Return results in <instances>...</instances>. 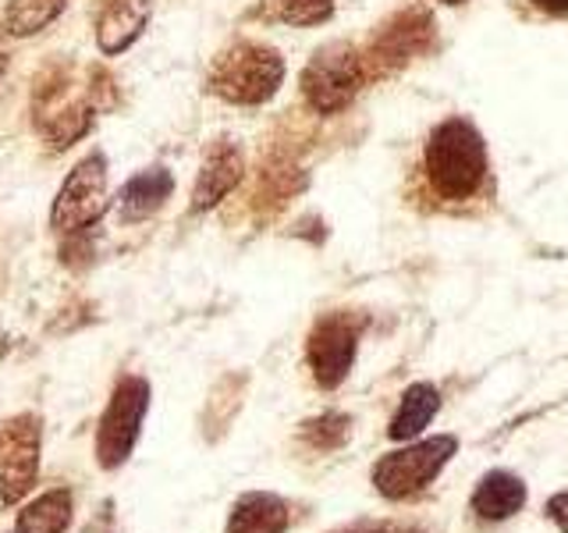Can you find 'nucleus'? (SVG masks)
<instances>
[{"label": "nucleus", "mask_w": 568, "mask_h": 533, "mask_svg": "<svg viewBox=\"0 0 568 533\" xmlns=\"http://www.w3.org/2000/svg\"><path fill=\"white\" fill-rule=\"evenodd\" d=\"M426 171H430L440 195L466 200L487 174L484 139L466 121H444L434 132L430 147H426Z\"/></svg>", "instance_id": "nucleus-1"}, {"label": "nucleus", "mask_w": 568, "mask_h": 533, "mask_svg": "<svg viewBox=\"0 0 568 533\" xmlns=\"http://www.w3.org/2000/svg\"><path fill=\"white\" fill-rule=\"evenodd\" d=\"M458 441L440 434V438H426L408 444V449L387 452L377 466H373V487H377L384 497L398 502V497H413L423 487H430L437 473L448 466V459L455 455Z\"/></svg>", "instance_id": "nucleus-2"}, {"label": "nucleus", "mask_w": 568, "mask_h": 533, "mask_svg": "<svg viewBox=\"0 0 568 533\" xmlns=\"http://www.w3.org/2000/svg\"><path fill=\"white\" fill-rule=\"evenodd\" d=\"M146 409H150V384L142 378H124L114 388V399L106 405L97 434V455L103 470H114L132 455L142 420H146Z\"/></svg>", "instance_id": "nucleus-3"}, {"label": "nucleus", "mask_w": 568, "mask_h": 533, "mask_svg": "<svg viewBox=\"0 0 568 533\" xmlns=\"http://www.w3.org/2000/svg\"><path fill=\"white\" fill-rule=\"evenodd\" d=\"M281 76H284V64L274 50L239 47L217 64V71H213V89L235 103H260L266 97H274Z\"/></svg>", "instance_id": "nucleus-4"}, {"label": "nucleus", "mask_w": 568, "mask_h": 533, "mask_svg": "<svg viewBox=\"0 0 568 533\" xmlns=\"http://www.w3.org/2000/svg\"><path fill=\"white\" fill-rule=\"evenodd\" d=\"M359 82H363L359 58H355L345 43H334L327 50H320L310 61L306 76H302V89H306L313 111H320V114L342 111V107L355 97Z\"/></svg>", "instance_id": "nucleus-5"}, {"label": "nucleus", "mask_w": 568, "mask_h": 533, "mask_svg": "<svg viewBox=\"0 0 568 533\" xmlns=\"http://www.w3.org/2000/svg\"><path fill=\"white\" fill-rule=\"evenodd\" d=\"M40 470V426L22 416L0 426V497L18 502Z\"/></svg>", "instance_id": "nucleus-6"}, {"label": "nucleus", "mask_w": 568, "mask_h": 533, "mask_svg": "<svg viewBox=\"0 0 568 533\" xmlns=\"http://www.w3.org/2000/svg\"><path fill=\"white\" fill-rule=\"evenodd\" d=\"M103 207H106V171L100 157H89L64 182L58 207H53V228L64 231L85 228L100 218Z\"/></svg>", "instance_id": "nucleus-7"}, {"label": "nucleus", "mask_w": 568, "mask_h": 533, "mask_svg": "<svg viewBox=\"0 0 568 533\" xmlns=\"http://www.w3.org/2000/svg\"><path fill=\"white\" fill-rule=\"evenodd\" d=\"M355 338L359 328L348 324V316H324L310 334V366L313 378L334 388L345 381V373L355 360Z\"/></svg>", "instance_id": "nucleus-8"}, {"label": "nucleus", "mask_w": 568, "mask_h": 533, "mask_svg": "<svg viewBox=\"0 0 568 533\" xmlns=\"http://www.w3.org/2000/svg\"><path fill=\"white\" fill-rule=\"evenodd\" d=\"M523 505H526V484L505 470L487 473L473 491V512L479 515V520H490V523L511 520Z\"/></svg>", "instance_id": "nucleus-9"}, {"label": "nucleus", "mask_w": 568, "mask_h": 533, "mask_svg": "<svg viewBox=\"0 0 568 533\" xmlns=\"http://www.w3.org/2000/svg\"><path fill=\"white\" fill-rule=\"evenodd\" d=\"M288 530V505L277 494H245L231 509L227 533H284Z\"/></svg>", "instance_id": "nucleus-10"}, {"label": "nucleus", "mask_w": 568, "mask_h": 533, "mask_svg": "<svg viewBox=\"0 0 568 533\" xmlns=\"http://www.w3.org/2000/svg\"><path fill=\"white\" fill-rule=\"evenodd\" d=\"M437 409H440V391L434 384H413L402 395V405H398V413L395 420H390L387 426V438L390 441H413L419 438L426 426H430V420L437 416Z\"/></svg>", "instance_id": "nucleus-11"}, {"label": "nucleus", "mask_w": 568, "mask_h": 533, "mask_svg": "<svg viewBox=\"0 0 568 533\" xmlns=\"http://www.w3.org/2000/svg\"><path fill=\"white\" fill-rule=\"evenodd\" d=\"M239 174H242L239 153L235 150H217L203 164V171H200V182H195V192H192V207L195 210L213 207L231 185L239 182Z\"/></svg>", "instance_id": "nucleus-12"}, {"label": "nucleus", "mask_w": 568, "mask_h": 533, "mask_svg": "<svg viewBox=\"0 0 568 533\" xmlns=\"http://www.w3.org/2000/svg\"><path fill=\"white\" fill-rule=\"evenodd\" d=\"M71 523V494L47 491L36 502H29L18 515V533H64Z\"/></svg>", "instance_id": "nucleus-13"}, {"label": "nucleus", "mask_w": 568, "mask_h": 533, "mask_svg": "<svg viewBox=\"0 0 568 533\" xmlns=\"http://www.w3.org/2000/svg\"><path fill=\"white\" fill-rule=\"evenodd\" d=\"M171 185H174L171 174L160 171V168L135 174L121 192V213H124V218H146V213H153L160 203L168 200Z\"/></svg>", "instance_id": "nucleus-14"}, {"label": "nucleus", "mask_w": 568, "mask_h": 533, "mask_svg": "<svg viewBox=\"0 0 568 533\" xmlns=\"http://www.w3.org/2000/svg\"><path fill=\"white\" fill-rule=\"evenodd\" d=\"M142 26H146V8L135 4V0H121L100 22V47L106 53H118L135 40Z\"/></svg>", "instance_id": "nucleus-15"}, {"label": "nucleus", "mask_w": 568, "mask_h": 533, "mask_svg": "<svg viewBox=\"0 0 568 533\" xmlns=\"http://www.w3.org/2000/svg\"><path fill=\"white\" fill-rule=\"evenodd\" d=\"M334 11V0H266L263 14L284 26H320Z\"/></svg>", "instance_id": "nucleus-16"}, {"label": "nucleus", "mask_w": 568, "mask_h": 533, "mask_svg": "<svg viewBox=\"0 0 568 533\" xmlns=\"http://www.w3.org/2000/svg\"><path fill=\"white\" fill-rule=\"evenodd\" d=\"M61 8H64V0H14L8 11V32L14 36L40 32L61 14Z\"/></svg>", "instance_id": "nucleus-17"}, {"label": "nucleus", "mask_w": 568, "mask_h": 533, "mask_svg": "<svg viewBox=\"0 0 568 533\" xmlns=\"http://www.w3.org/2000/svg\"><path fill=\"white\" fill-rule=\"evenodd\" d=\"M547 515L558 523L561 533H568V491H561V494L550 497V502H547Z\"/></svg>", "instance_id": "nucleus-18"}, {"label": "nucleus", "mask_w": 568, "mask_h": 533, "mask_svg": "<svg viewBox=\"0 0 568 533\" xmlns=\"http://www.w3.org/2000/svg\"><path fill=\"white\" fill-rule=\"evenodd\" d=\"M334 533H402V530L390 526V523H359V526H345V530H334Z\"/></svg>", "instance_id": "nucleus-19"}, {"label": "nucleus", "mask_w": 568, "mask_h": 533, "mask_svg": "<svg viewBox=\"0 0 568 533\" xmlns=\"http://www.w3.org/2000/svg\"><path fill=\"white\" fill-rule=\"evenodd\" d=\"M537 4H540L544 11H555V14L568 11V0H537Z\"/></svg>", "instance_id": "nucleus-20"}, {"label": "nucleus", "mask_w": 568, "mask_h": 533, "mask_svg": "<svg viewBox=\"0 0 568 533\" xmlns=\"http://www.w3.org/2000/svg\"><path fill=\"white\" fill-rule=\"evenodd\" d=\"M4 64H8V58H4V53H0V71H4Z\"/></svg>", "instance_id": "nucleus-21"}, {"label": "nucleus", "mask_w": 568, "mask_h": 533, "mask_svg": "<svg viewBox=\"0 0 568 533\" xmlns=\"http://www.w3.org/2000/svg\"><path fill=\"white\" fill-rule=\"evenodd\" d=\"M444 4H462V0H444Z\"/></svg>", "instance_id": "nucleus-22"}]
</instances>
